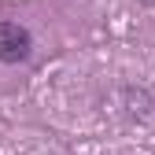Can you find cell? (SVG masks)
<instances>
[{
    "label": "cell",
    "mask_w": 155,
    "mask_h": 155,
    "mask_svg": "<svg viewBox=\"0 0 155 155\" xmlns=\"http://www.w3.org/2000/svg\"><path fill=\"white\" fill-rule=\"evenodd\" d=\"M33 52V37L26 26L0 18V63H26Z\"/></svg>",
    "instance_id": "obj_1"
},
{
    "label": "cell",
    "mask_w": 155,
    "mask_h": 155,
    "mask_svg": "<svg viewBox=\"0 0 155 155\" xmlns=\"http://www.w3.org/2000/svg\"><path fill=\"white\" fill-rule=\"evenodd\" d=\"M144 4H151V8H155V0H144Z\"/></svg>",
    "instance_id": "obj_2"
}]
</instances>
